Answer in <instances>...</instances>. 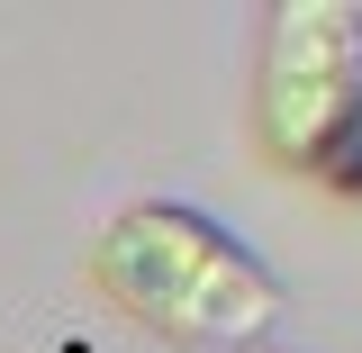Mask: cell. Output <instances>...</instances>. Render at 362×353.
<instances>
[{"mask_svg":"<svg viewBox=\"0 0 362 353\" xmlns=\"http://www.w3.org/2000/svg\"><path fill=\"white\" fill-rule=\"evenodd\" d=\"M90 281L145 335H163V345H235V353H254L281 326V281L218 218L173 209V199H136V209H118L100 226Z\"/></svg>","mask_w":362,"mask_h":353,"instance_id":"cell-1","label":"cell"},{"mask_svg":"<svg viewBox=\"0 0 362 353\" xmlns=\"http://www.w3.org/2000/svg\"><path fill=\"white\" fill-rule=\"evenodd\" d=\"M254 145L272 173L362 209V0H272L254 54Z\"/></svg>","mask_w":362,"mask_h":353,"instance_id":"cell-2","label":"cell"},{"mask_svg":"<svg viewBox=\"0 0 362 353\" xmlns=\"http://www.w3.org/2000/svg\"><path fill=\"white\" fill-rule=\"evenodd\" d=\"M254 353H272V345H254Z\"/></svg>","mask_w":362,"mask_h":353,"instance_id":"cell-3","label":"cell"}]
</instances>
